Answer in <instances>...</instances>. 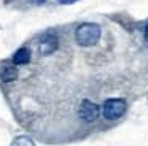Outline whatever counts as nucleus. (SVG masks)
<instances>
[{
  "instance_id": "5",
  "label": "nucleus",
  "mask_w": 148,
  "mask_h": 146,
  "mask_svg": "<svg viewBox=\"0 0 148 146\" xmlns=\"http://www.w3.org/2000/svg\"><path fill=\"white\" fill-rule=\"evenodd\" d=\"M19 76V70L18 65H14L13 62H3L0 63V79L3 83H13Z\"/></svg>"
},
{
  "instance_id": "1",
  "label": "nucleus",
  "mask_w": 148,
  "mask_h": 146,
  "mask_svg": "<svg viewBox=\"0 0 148 146\" xmlns=\"http://www.w3.org/2000/svg\"><path fill=\"white\" fill-rule=\"evenodd\" d=\"M102 37V29L96 22H81L75 29V41L81 48H89L99 43Z\"/></svg>"
},
{
  "instance_id": "7",
  "label": "nucleus",
  "mask_w": 148,
  "mask_h": 146,
  "mask_svg": "<svg viewBox=\"0 0 148 146\" xmlns=\"http://www.w3.org/2000/svg\"><path fill=\"white\" fill-rule=\"evenodd\" d=\"M11 146H35V143H34V140L30 138V136L19 135V136H16V138L13 140Z\"/></svg>"
},
{
  "instance_id": "3",
  "label": "nucleus",
  "mask_w": 148,
  "mask_h": 146,
  "mask_svg": "<svg viewBox=\"0 0 148 146\" xmlns=\"http://www.w3.org/2000/svg\"><path fill=\"white\" fill-rule=\"evenodd\" d=\"M78 116H80V119L83 122L92 124L100 117V106L96 102L84 98V100H81L80 106H78Z\"/></svg>"
},
{
  "instance_id": "4",
  "label": "nucleus",
  "mask_w": 148,
  "mask_h": 146,
  "mask_svg": "<svg viewBox=\"0 0 148 146\" xmlns=\"http://www.w3.org/2000/svg\"><path fill=\"white\" fill-rule=\"evenodd\" d=\"M59 48V37L56 32H46L38 40V53L43 57H48L54 54Z\"/></svg>"
},
{
  "instance_id": "10",
  "label": "nucleus",
  "mask_w": 148,
  "mask_h": 146,
  "mask_svg": "<svg viewBox=\"0 0 148 146\" xmlns=\"http://www.w3.org/2000/svg\"><path fill=\"white\" fill-rule=\"evenodd\" d=\"M29 2L34 5H43V3H46V0H29Z\"/></svg>"
},
{
  "instance_id": "2",
  "label": "nucleus",
  "mask_w": 148,
  "mask_h": 146,
  "mask_svg": "<svg viewBox=\"0 0 148 146\" xmlns=\"http://www.w3.org/2000/svg\"><path fill=\"white\" fill-rule=\"evenodd\" d=\"M127 111V102L124 98L119 97H113V98H107L103 102L102 108H100V113L105 117L107 121H116L119 117L124 116V113Z\"/></svg>"
},
{
  "instance_id": "6",
  "label": "nucleus",
  "mask_w": 148,
  "mask_h": 146,
  "mask_svg": "<svg viewBox=\"0 0 148 146\" xmlns=\"http://www.w3.org/2000/svg\"><path fill=\"white\" fill-rule=\"evenodd\" d=\"M30 57H32L30 49L26 46H23V48H19V49H16V53L11 57V62H13L14 65H26V63L30 62Z\"/></svg>"
},
{
  "instance_id": "9",
  "label": "nucleus",
  "mask_w": 148,
  "mask_h": 146,
  "mask_svg": "<svg viewBox=\"0 0 148 146\" xmlns=\"http://www.w3.org/2000/svg\"><path fill=\"white\" fill-rule=\"evenodd\" d=\"M143 38H145V41L148 43V22L145 24V29H143Z\"/></svg>"
},
{
  "instance_id": "8",
  "label": "nucleus",
  "mask_w": 148,
  "mask_h": 146,
  "mask_svg": "<svg viewBox=\"0 0 148 146\" xmlns=\"http://www.w3.org/2000/svg\"><path fill=\"white\" fill-rule=\"evenodd\" d=\"M61 5H73V3H77L78 0H58Z\"/></svg>"
}]
</instances>
